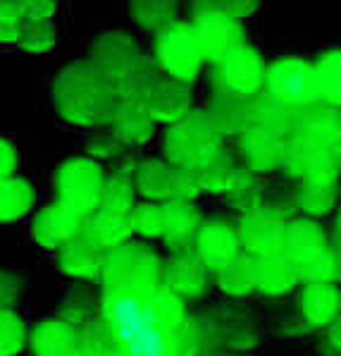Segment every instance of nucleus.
Masks as SVG:
<instances>
[{
    "label": "nucleus",
    "mask_w": 341,
    "mask_h": 356,
    "mask_svg": "<svg viewBox=\"0 0 341 356\" xmlns=\"http://www.w3.org/2000/svg\"><path fill=\"white\" fill-rule=\"evenodd\" d=\"M101 314L119 356H189L194 349L184 299L163 284L148 292L103 289Z\"/></svg>",
    "instance_id": "obj_1"
},
{
    "label": "nucleus",
    "mask_w": 341,
    "mask_h": 356,
    "mask_svg": "<svg viewBox=\"0 0 341 356\" xmlns=\"http://www.w3.org/2000/svg\"><path fill=\"white\" fill-rule=\"evenodd\" d=\"M115 86L98 72L96 67H76L67 70L58 84L60 111L74 122H106L115 113Z\"/></svg>",
    "instance_id": "obj_2"
},
{
    "label": "nucleus",
    "mask_w": 341,
    "mask_h": 356,
    "mask_svg": "<svg viewBox=\"0 0 341 356\" xmlns=\"http://www.w3.org/2000/svg\"><path fill=\"white\" fill-rule=\"evenodd\" d=\"M160 259L148 246L119 244L103 261V289L119 292H148L160 287Z\"/></svg>",
    "instance_id": "obj_3"
},
{
    "label": "nucleus",
    "mask_w": 341,
    "mask_h": 356,
    "mask_svg": "<svg viewBox=\"0 0 341 356\" xmlns=\"http://www.w3.org/2000/svg\"><path fill=\"white\" fill-rule=\"evenodd\" d=\"M219 151V131L206 115L184 118L167 141V156L181 170H196Z\"/></svg>",
    "instance_id": "obj_4"
},
{
    "label": "nucleus",
    "mask_w": 341,
    "mask_h": 356,
    "mask_svg": "<svg viewBox=\"0 0 341 356\" xmlns=\"http://www.w3.org/2000/svg\"><path fill=\"white\" fill-rule=\"evenodd\" d=\"M203 63V51L194 26L167 24L158 36V65L179 81H191Z\"/></svg>",
    "instance_id": "obj_5"
},
{
    "label": "nucleus",
    "mask_w": 341,
    "mask_h": 356,
    "mask_svg": "<svg viewBox=\"0 0 341 356\" xmlns=\"http://www.w3.org/2000/svg\"><path fill=\"white\" fill-rule=\"evenodd\" d=\"M103 170L91 161H72L58 175L60 204L74 211L76 216H86L101 204L103 194Z\"/></svg>",
    "instance_id": "obj_6"
},
{
    "label": "nucleus",
    "mask_w": 341,
    "mask_h": 356,
    "mask_svg": "<svg viewBox=\"0 0 341 356\" xmlns=\"http://www.w3.org/2000/svg\"><path fill=\"white\" fill-rule=\"evenodd\" d=\"M267 86L269 96L294 111L310 108L320 101L315 86V70L303 60H279L267 72Z\"/></svg>",
    "instance_id": "obj_7"
},
{
    "label": "nucleus",
    "mask_w": 341,
    "mask_h": 356,
    "mask_svg": "<svg viewBox=\"0 0 341 356\" xmlns=\"http://www.w3.org/2000/svg\"><path fill=\"white\" fill-rule=\"evenodd\" d=\"M136 187L148 201H174V199H191L196 194L198 184L191 170L169 168L165 163L151 161L144 163L136 175Z\"/></svg>",
    "instance_id": "obj_8"
},
{
    "label": "nucleus",
    "mask_w": 341,
    "mask_h": 356,
    "mask_svg": "<svg viewBox=\"0 0 341 356\" xmlns=\"http://www.w3.org/2000/svg\"><path fill=\"white\" fill-rule=\"evenodd\" d=\"M219 84L227 91L239 96H251L260 89L265 79V65L258 53H253L249 46H236L229 56L219 60Z\"/></svg>",
    "instance_id": "obj_9"
},
{
    "label": "nucleus",
    "mask_w": 341,
    "mask_h": 356,
    "mask_svg": "<svg viewBox=\"0 0 341 356\" xmlns=\"http://www.w3.org/2000/svg\"><path fill=\"white\" fill-rule=\"evenodd\" d=\"M194 31L198 36V43H201L203 58H210L215 63L229 56L236 46H241V29L229 15L201 10L196 17Z\"/></svg>",
    "instance_id": "obj_10"
},
{
    "label": "nucleus",
    "mask_w": 341,
    "mask_h": 356,
    "mask_svg": "<svg viewBox=\"0 0 341 356\" xmlns=\"http://www.w3.org/2000/svg\"><path fill=\"white\" fill-rule=\"evenodd\" d=\"M284 229L287 225L277 216L265 211H253L236 227V234H239V244L249 251V256L263 259V256L282 254Z\"/></svg>",
    "instance_id": "obj_11"
},
{
    "label": "nucleus",
    "mask_w": 341,
    "mask_h": 356,
    "mask_svg": "<svg viewBox=\"0 0 341 356\" xmlns=\"http://www.w3.org/2000/svg\"><path fill=\"white\" fill-rule=\"evenodd\" d=\"M194 244H196V256L203 261V266L210 268V270H217V268L227 266L229 261L239 256V249H241L236 227L229 225L227 220L203 222L194 237Z\"/></svg>",
    "instance_id": "obj_12"
},
{
    "label": "nucleus",
    "mask_w": 341,
    "mask_h": 356,
    "mask_svg": "<svg viewBox=\"0 0 341 356\" xmlns=\"http://www.w3.org/2000/svg\"><path fill=\"white\" fill-rule=\"evenodd\" d=\"M160 284L179 299H196L208 287V268L196 254H177L163 266Z\"/></svg>",
    "instance_id": "obj_13"
},
{
    "label": "nucleus",
    "mask_w": 341,
    "mask_h": 356,
    "mask_svg": "<svg viewBox=\"0 0 341 356\" xmlns=\"http://www.w3.org/2000/svg\"><path fill=\"white\" fill-rule=\"evenodd\" d=\"M141 65L139 53L124 36H106L93 48V67L98 70L110 84H122L126 76L136 72Z\"/></svg>",
    "instance_id": "obj_14"
},
{
    "label": "nucleus",
    "mask_w": 341,
    "mask_h": 356,
    "mask_svg": "<svg viewBox=\"0 0 341 356\" xmlns=\"http://www.w3.org/2000/svg\"><path fill=\"white\" fill-rule=\"evenodd\" d=\"M60 254V268L67 273L69 277H79V280H96L103 273V261H106V251L91 234L69 239L63 246Z\"/></svg>",
    "instance_id": "obj_15"
},
{
    "label": "nucleus",
    "mask_w": 341,
    "mask_h": 356,
    "mask_svg": "<svg viewBox=\"0 0 341 356\" xmlns=\"http://www.w3.org/2000/svg\"><path fill=\"white\" fill-rule=\"evenodd\" d=\"M81 229V216L69 211L67 206L55 204L41 213L34 222L36 242L46 249H63L69 239H74Z\"/></svg>",
    "instance_id": "obj_16"
},
{
    "label": "nucleus",
    "mask_w": 341,
    "mask_h": 356,
    "mask_svg": "<svg viewBox=\"0 0 341 356\" xmlns=\"http://www.w3.org/2000/svg\"><path fill=\"white\" fill-rule=\"evenodd\" d=\"M327 249V237L320 229V225L313 220H299L284 229L282 242V256L289 259L296 268L306 266L313 259L322 256Z\"/></svg>",
    "instance_id": "obj_17"
},
{
    "label": "nucleus",
    "mask_w": 341,
    "mask_h": 356,
    "mask_svg": "<svg viewBox=\"0 0 341 356\" xmlns=\"http://www.w3.org/2000/svg\"><path fill=\"white\" fill-rule=\"evenodd\" d=\"M163 237L172 249H184L194 242L201 227V213L191 204V199H174L163 206Z\"/></svg>",
    "instance_id": "obj_18"
},
{
    "label": "nucleus",
    "mask_w": 341,
    "mask_h": 356,
    "mask_svg": "<svg viewBox=\"0 0 341 356\" xmlns=\"http://www.w3.org/2000/svg\"><path fill=\"white\" fill-rule=\"evenodd\" d=\"M341 297L337 284L332 282H313L303 289L301 297V311L308 325L327 327L339 318Z\"/></svg>",
    "instance_id": "obj_19"
},
{
    "label": "nucleus",
    "mask_w": 341,
    "mask_h": 356,
    "mask_svg": "<svg viewBox=\"0 0 341 356\" xmlns=\"http://www.w3.org/2000/svg\"><path fill=\"white\" fill-rule=\"evenodd\" d=\"M29 337L36 356H76L79 349V332L63 318L41 323Z\"/></svg>",
    "instance_id": "obj_20"
},
{
    "label": "nucleus",
    "mask_w": 341,
    "mask_h": 356,
    "mask_svg": "<svg viewBox=\"0 0 341 356\" xmlns=\"http://www.w3.org/2000/svg\"><path fill=\"white\" fill-rule=\"evenodd\" d=\"M296 282H299L296 266L282 254L256 259V289L269 294V297H279V294L291 292Z\"/></svg>",
    "instance_id": "obj_21"
},
{
    "label": "nucleus",
    "mask_w": 341,
    "mask_h": 356,
    "mask_svg": "<svg viewBox=\"0 0 341 356\" xmlns=\"http://www.w3.org/2000/svg\"><path fill=\"white\" fill-rule=\"evenodd\" d=\"M217 284L224 294L229 297H249L256 292V259L253 256H236L227 263V266L217 268Z\"/></svg>",
    "instance_id": "obj_22"
},
{
    "label": "nucleus",
    "mask_w": 341,
    "mask_h": 356,
    "mask_svg": "<svg viewBox=\"0 0 341 356\" xmlns=\"http://www.w3.org/2000/svg\"><path fill=\"white\" fill-rule=\"evenodd\" d=\"M253 120H258L260 129L269 131L272 136L282 139V136L296 131V122H299V111L279 103L277 98L267 94V98L253 103Z\"/></svg>",
    "instance_id": "obj_23"
},
{
    "label": "nucleus",
    "mask_w": 341,
    "mask_h": 356,
    "mask_svg": "<svg viewBox=\"0 0 341 356\" xmlns=\"http://www.w3.org/2000/svg\"><path fill=\"white\" fill-rule=\"evenodd\" d=\"M284 146L277 136H272L265 129H253L249 136L244 139V158L249 161V165L258 172H265L272 170L274 165L282 163Z\"/></svg>",
    "instance_id": "obj_24"
},
{
    "label": "nucleus",
    "mask_w": 341,
    "mask_h": 356,
    "mask_svg": "<svg viewBox=\"0 0 341 356\" xmlns=\"http://www.w3.org/2000/svg\"><path fill=\"white\" fill-rule=\"evenodd\" d=\"M34 204V189L24 179H0V222L17 220Z\"/></svg>",
    "instance_id": "obj_25"
},
{
    "label": "nucleus",
    "mask_w": 341,
    "mask_h": 356,
    "mask_svg": "<svg viewBox=\"0 0 341 356\" xmlns=\"http://www.w3.org/2000/svg\"><path fill=\"white\" fill-rule=\"evenodd\" d=\"M129 213V211H126ZM126 213H115V211H103L96 216L93 220V227H91V237L96 239V244H101L103 249L106 246H119L124 242H129L131 232V225H129V216Z\"/></svg>",
    "instance_id": "obj_26"
},
{
    "label": "nucleus",
    "mask_w": 341,
    "mask_h": 356,
    "mask_svg": "<svg viewBox=\"0 0 341 356\" xmlns=\"http://www.w3.org/2000/svg\"><path fill=\"white\" fill-rule=\"evenodd\" d=\"M196 177L198 189H210V191H229L236 189L239 182V170L232 163H227L224 158H219V153L215 158H210L208 163H203L201 168L191 170Z\"/></svg>",
    "instance_id": "obj_27"
},
{
    "label": "nucleus",
    "mask_w": 341,
    "mask_h": 356,
    "mask_svg": "<svg viewBox=\"0 0 341 356\" xmlns=\"http://www.w3.org/2000/svg\"><path fill=\"white\" fill-rule=\"evenodd\" d=\"M151 115L144 106L139 103H129L124 101L122 111L117 113V134L122 136V141H129V144H141V141L148 139V134L153 131V122Z\"/></svg>",
    "instance_id": "obj_28"
},
{
    "label": "nucleus",
    "mask_w": 341,
    "mask_h": 356,
    "mask_svg": "<svg viewBox=\"0 0 341 356\" xmlns=\"http://www.w3.org/2000/svg\"><path fill=\"white\" fill-rule=\"evenodd\" d=\"M301 139L315 141V144L327 146L329 139H337L339 134V124H337V115H332V111H317V113H306L299 115V122H296Z\"/></svg>",
    "instance_id": "obj_29"
},
{
    "label": "nucleus",
    "mask_w": 341,
    "mask_h": 356,
    "mask_svg": "<svg viewBox=\"0 0 341 356\" xmlns=\"http://www.w3.org/2000/svg\"><path fill=\"white\" fill-rule=\"evenodd\" d=\"M306 187L301 191V204L308 213H324L334 204V175L317 172L306 177Z\"/></svg>",
    "instance_id": "obj_30"
},
{
    "label": "nucleus",
    "mask_w": 341,
    "mask_h": 356,
    "mask_svg": "<svg viewBox=\"0 0 341 356\" xmlns=\"http://www.w3.org/2000/svg\"><path fill=\"white\" fill-rule=\"evenodd\" d=\"M26 325L13 309H0V356H17L26 347Z\"/></svg>",
    "instance_id": "obj_31"
},
{
    "label": "nucleus",
    "mask_w": 341,
    "mask_h": 356,
    "mask_svg": "<svg viewBox=\"0 0 341 356\" xmlns=\"http://www.w3.org/2000/svg\"><path fill=\"white\" fill-rule=\"evenodd\" d=\"M129 225L131 232L141 234V237H163V206L151 201V204L131 206L129 208Z\"/></svg>",
    "instance_id": "obj_32"
},
{
    "label": "nucleus",
    "mask_w": 341,
    "mask_h": 356,
    "mask_svg": "<svg viewBox=\"0 0 341 356\" xmlns=\"http://www.w3.org/2000/svg\"><path fill=\"white\" fill-rule=\"evenodd\" d=\"M134 17L148 29H165L172 24V0H134Z\"/></svg>",
    "instance_id": "obj_33"
},
{
    "label": "nucleus",
    "mask_w": 341,
    "mask_h": 356,
    "mask_svg": "<svg viewBox=\"0 0 341 356\" xmlns=\"http://www.w3.org/2000/svg\"><path fill=\"white\" fill-rule=\"evenodd\" d=\"M134 201V187L126 177H113L110 182H103V194H101V206L103 211H115V213H126Z\"/></svg>",
    "instance_id": "obj_34"
},
{
    "label": "nucleus",
    "mask_w": 341,
    "mask_h": 356,
    "mask_svg": "<svg viewBox=\"0 0 341 356\" xmlns=\"http://www.w3.org/2000/svg\"><path fill=\"white\" fill-rule=\"evenodd\" d=\"M17 41L24 48H29V51L43 53L53 46L55 29L48 19H24V26H22V34Z\"/></svg>",
    "instance_id": "obj_35"
},
{
    "label": "nucleus",
    "mask_w": 341,
    "mask_h": 356,
    "mask_svg": "<svg viewBox=\"0 0 341 356\" xmlns=\"http://www.w3.org/2000/svg\"><path fill=\"white\" fill-rule=\"evenodd\" d=\"M315 70V86H317V98H324L329 103H337L339 98V56H327L322 60V65H317Z\"/></svg>",
    "instance_id": "obj_36"
},
{
    "label": "nucleus",
    "mask_w": 341,
    "mask_h": 356,
    "mask_svg": "<svg viewBox=\"0 0 341 356\" xmlns=\"http://www.w3.org/2000/svg\"><path fill=\"white\" fill-rule=\"evenodd\" d=\"M299 273V280H303L306 284L313 282H332L334 275H337V259L332 256V251H324L322 256L313 259L306 266L296 268Z\"/></svg>",
    "instance_id": "obj_37"
},
{
    "label": "nucleus",
    "mask_w": 341,
    "mask_h": 356,
    "mask_svg": "<svg viewBox=\"0 0 341 356\" xmlns=\"http://www.w3.org/2000/svg\"><path fill=\"white\" fill-rule=\"evenodd\" d=\"M24 26L19 10H0V41H17Z\"/></svg>",
    "instance_id": "obj_38"
},
{
    "label": "nucleus",
    "mask_w": 341,
    "mask_h": 356,
    "mask_svg": "<svg viewBox=\"0 0 341 356\" xmlns=\"http://www.w3.org/2000/svg\"><path fill=\"white\" fill-rule=\"evenodd\" d=\"M17 10L24 19H48L55 10V0H17Z\"/></svg>",
    "instance_id": "obj_39"
},
{
    "label": "nucleus",
    "mask_w": 341,
    "mask_h": 356,
    "mask_svg": "<svg viewBox=\"0 0 341 356\" xmlns=\"http://www.w3.org/2000/svg\"><path fill=\"white\" fill-rule=\"evenodd\" d=\"M19 297V282L10 273L0 270V309H13Z\"/></svg>",
    "instance_id": "obj_40"
},
{
    "label": "nucleus",
    "mask_w": 341,
    "mask_h": 356,
    "mask_svg": "<svg viewBox=\"0 0 341 356\" xmlns=\"http://www.w3.org/2000/svg\"><path fill=\"white\" fill-rule=\"evenodd\" d=\"M258 342H260V335H258V330H253V327H241V330H236L234 335L229 337V344H232V349H236V352L253 349Z\"/></svg>",
    "instance_id": "obj_41"
},
{
    "label": "nucleus",
    "mask_w": 341,
    "mask_h": 356,
    "mask_svg": "<svg viewBox=\"0 0 341 356\" xmlns=\"http://www.w3.org/2000/svg\"><path fill=\"white\" fill-rule=\"evenodd\" d=\"M15 151L10 144H5V141H0V179L10 177L15 170Z\"/></svg>",
    "instance_id": "obj_42"
},
{
    "label": "nucleus",
    "mask_w": 341,
    "mask_h": 356,
    "mask_svg": "<svg viewBox=\"0 0 341 356\" xmlns=\"http://www.w3.org/2000/svg\"><path fill=\"white\" fill-rule=\"evenodd\" d=\"M227 356H239V354H227Z\"/></svg>",
    "instance_id": "obj_43"
}]
</instances>
